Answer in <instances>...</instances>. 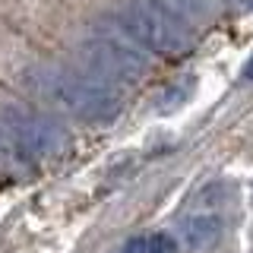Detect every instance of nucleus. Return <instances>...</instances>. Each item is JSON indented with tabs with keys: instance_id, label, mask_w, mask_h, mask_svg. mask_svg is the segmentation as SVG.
Segmentation results:
<instances>
[{
	"instance_id": "nucleus-1",
	"label": "nucleus",
	"mask_w": 253,
	"mask_h": 253,
	"mask_svg": "<svg viewBox=\"0 0 253 253\" xmlns=\"http://www.w3.org/2000/svg\"><path fill=\"white\" fill-rule=\"evenodd\" d=\"M38 95L57 101L63 111H70L79 121L105 124L121 114V95L114 85L95 79L85 70H63V67H44L32 76Z\"/></svg>"
},
{
	"instance_id": "nucleus-2",
	"label": "nucleus",
	"mask_w": 253,
	"mask_h": 253,
	"mask_svg": "<svg viewBox=\"0 0 253 253\" xmlns=\"http://www.w3.org/2000/svg\"><path fill=\"white\" fill-rule=\"evenodd\" d=\"M85 73L114 85V83H136L146 73V47L126 32L121 22H108L92 32V38L83 44Z\"/></svg>"
},
{
	"instance_id": "nucleus-3",
	"label": "nucleus",
	"mask_w": 253,
	"mask_h": 253,
	"mask_svg": "<svg viewBox=\"0 0 253 253\" xmlns=\"http://www.w3.org/2000/svg\"><path fill=\"white\" fill-rule=\"evenodd\" d=\"M121 26L152 54L162 57H184L193 44L187 19H180L162 0H126L121 10Z\"/></svg>"
},
{
	"instance_id": "nucleus-4",
	"label": "nucleus",
	"mask_w": 253,
	"mask_h": 253,
	"mask_svg": "<svg viewBox=\"0 0 253 253\" xmlns=\"http://www.w3.org/2000/svg\"><path fill=\"white\" fill-rule=\"evenodd\" d=\"M3 146L22 162L32 158H47L63 146V130L51 117L32 114V111H10L3 121Z\"/></svg>"
},
{
	"instance_id": "nucleus-5",
	"label": "nucleus",
	"mask_w": 253,
	"mask_h": 253,
	"mask_svg": "<svg viewBox=\"0 0 253 253\" xmlns=\"http://www.w3.org/2000/svg\"><path fill=\"white\" fill-rule=\"evenodd\" d=\"M218 231H221V221L215 215H196L193 221L184 225V241H187V247L200 250V247H209L218 237Z\"/></svg>"
},
{
	"instance_id": "nucleus-6",
	"label": "nucleus",
	"mask_w": 253,
	"mask_h": 253,
	"mask_svg": "<svg viewBox=\"0 0 253 253\" xmlns=\"http://www.w3.org/2000/svg\"><path fill=\"white\" fill-rule=\"evenodd\" d=\"M177 244L168 234H149V237H136V253H174Z\"/></svg>"
},
{
	"instance_id": "nucleus-7",
	"label": "nucleus",
	"mask_w": 253,
	"mask_h": 253,
	"mask_svg": "<svg viewBox=\"0 0 253 253\" xmlns=\"http://www.w3.org/2000/svg\"><path fill=\"white\" fill-rule=\"evenodd\" d=\"M244 79H250V83H253V54H250V57H247V63H244V73H241Z\"/></svg>"
},
{
	"instance_id": "nucleus-8",
	"label": "nucleus",
	"mask_w": 253,
	"mask_h": 253,
	"mask_svg": "<svg viewBox=\"0 0 253 253\" xmlns=\"http://www.w3.org/2000/svg\"><path fill=\"white\" fill-rule=\"evenodd\" d=\"M114 253H136V237H133V241H126L121 250H114Z\"/></svg>"
}]
</instances>
